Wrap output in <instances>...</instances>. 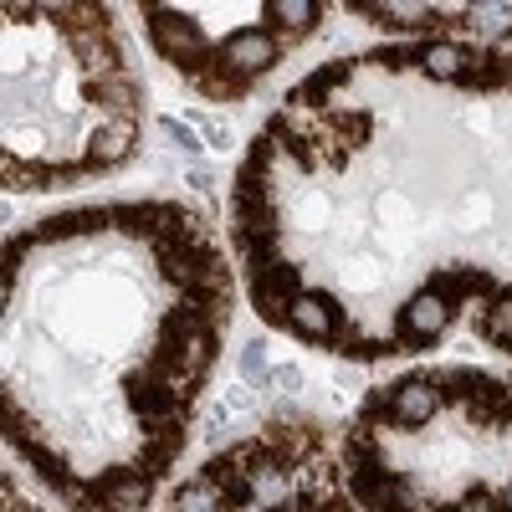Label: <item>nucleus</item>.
Masks as SVG:
<instances>
[{
  "instance_id": "obj_1",
  "label": "nucleus",
  "mask_w": 512,
  "mask_h": 512,
  "mask_svg": "<svg viewBox=\"0 0 512 512\" xmlns=\"http://www.w3.org/2000/svg\"><path fill=\"white\" fill-rule=\"evenodd\" d=\"M144 21H149V41H154V52L175 67L185 82L200 72V67H210L216 62V47L205 41V31L185 16V11H175V6H144Z\"/></svg>"
},
{
  "instance_id": "obj_2",
  "label": "nucleus",
  "mask_w": 512,
  "mask_h": 512,
  "mask_svg": "<svg viewBox=\"0 0 512 512\" xmlns=\"http://www.w3.org/2000/svg\"><path fill=\"white\" fill-rule=\"evenodd\" d=\"M282 57H287V52H282V41H277L272 26H241V31H231V36L221 41V62L236 67V72L251 77V82L267 77Z\"/></svg>"
},
{
  "instance_id": "obj_3",
  "label": "nucleus",
  "mask_w": 512,
  "mask_h": 512,
  "mask_svg": "<svg viewBox=\"0 0 512 512\" xmlns=\"http://www.w3.org/2000/svg\"><path fill=\"white\" fill-rule=\"evenodd\" d=\"M123 405L134 410L144 420V431H154V425H190V400H180L175 390H164V384H149L139 369L123 374Z\"/></svg>"
},
{
  "instance_id": "obj_4",
  "label": "nucleus",
  "mask_w": 512,
  "mask_h": 512,
  "mask_svg": "<svg viewBox=\"0 0 512 512\" xmlns=\"http://www.w3.org/2000/svg\"><path fill=\"white\" fill-rule=\"evenodd\" d=\"M82 487L98 497L103 512H144L154 482L139 477L134 466H108V472H82Z\"/></svg>"
},
{
  "instance_id": "obj_5",
  "label": "nucleus",
  "mask_w": 512,
  "mask_h": 512,
  "mask_svg": "<svg viewBox=\"0 0 512 512\" xmlns=\"http://www.w3.org/2000/svg\"><path fill=\"white\" fill-rule=\"evenodd\" d=\"M446 323H451V303L441 292H431V287H420L410 303L400 308V328H395V344H400V354L405 349H420V344H431V338H441L446 333Z\"/></svg>"
},
{
  "instance_id": "obj_6",
  "label": "nucleus",
  "mask_w": 512,
  "mask_h": 512,
  "mask_svg": "<svg viewBox=\"0 0 512 512\" xmlns=\"http://www.w3.org/2000/svg\"><path fill=\"white\" fill-rule=\"evenodd\" d=\"M262 441L282 456L287 472H297V466H308V461H318V456H323V436H318V425H308V420H292V415L267 420Z\"/></svg>"
},
{
  "instance_id": "obj_7",
  "label": "nucleus",
  "mask_w": 512,
  "mask_h": 512,
  "mask_svg": "<svg viewBox=\"0 0 512 512\" xmlns=\"http://www.w3.org/2000/svg\"><path fill=\"white\" fill-rule=\"evenodd\" d=\"M185 441H190V425H154V431H144V441H139V451H134V472L139 477H149V482H159L169 466L180 461V451H185Z\"/></svg>"
},
{
  "instance_id": "obj_8",
  "label": "nucleus",
  "mask_w": 512,
  "mask_h": 512,
  "mask_svg": "<svg viewBox=\"0 0 512 512\" xmlns=\"http://www.w3.org/2000/svg\"><path fill=\"white\" fill-rule=\"evenodd\" d=\"M466 420L482 425V431H497V425H512V384L497 379V374H482L472 379V395H466Z\"/></svg>"
},
{
  "instance_id": "obj_9",
  "label": "nucleus",
  "mask_w": 512,
  "mask_h": 512,
  "mask_svg": "<svg viewBox=\"0 0 512 512\" xmlns=\"http://www.w3.org/2000/svg\"><path fill=\"white\" fill-rule=\"evenodd\" d=\"M134 139H139V118H108L98 134L88 139V149H82V164L93 169H118L134 159Z\"/></svg>"
},
{
  "instance_id": "obj_10",
  "label": "nucleus",
  "mask_w": 512,
  "mask_h": 512,
  "mask_svg": "<svg viewBox=\"0 0 512 512\" xmlns=\"http://www.w3.org/2000/svg\"><path fill=\"white\" fill-rule=\"evenodd\" d=\"M441 410H446V395L436 390L431 369L395 384V425H425V420H436Z\"/></svg>"
},
{
  "instance_id": "obj_11",
  "label": "nucleus",
  "mask_w": 512,
  "mask_h": 512,
  "mask_svg": "<svg viewBox=\"0 0 512 512\" xmlns=\"http://www.w3.org/2000/svg\"><path fill=\"white\" fill-rule=\"evenodd\" d=\"M287 328L297 338H308V344H333L338 338V303L323 292H303V297H292V318Z\"/></svg>"
},
{
  "instance_id": "obj_12",
  "label": "nucleus",
  "mask_w": 512,
  "mask_h": 512,
  "mask_svg": "<svg viewBox=\"0 0 512 512\" xmlns=\"http://www.w3.org/2000/svg\"><path fill=\"white\" fill-rule=\"evenodd\" d=\"M267 26L277 31V41H282V52H292L303 36H313L318 31V21H323V6L318 0H267Z\"/></svg>"
},
{
  "instance_id": "obj_13",
  "label": "nucleus",
  "mask_w": 512,
  "mask_h": 512,
  "mask_svg": "<svg viewBox=\"0 0 512 512\" xmlns=\"http://www.w3.org/2000/svg\"><path fill=\"white\" fill-rule=\"evenodd\" d=\"M113 226V216H108V205H82V210H62V216H47L36 226V236H41V246H67V241H77V236H103Z\"/></svg>"
},
{
  "instance_id": "obj_14",
  "label": "nucleus",
  "mask_w": 512,
  "mask_h": 512,
  "mask_svg": "<svg viewBox=\"0 0 512 512\" xmlns=\"http://www.w3.org/2000/svg\"><path fill=\"white\" fill-rule=\"evenodd\" d=\"M82 93H88V103L108 108V118H139L144 108V88L134 72H113V77H98V82H82Z\"/></svg>"
},
{
  "instance_id": "obj_15",
  "label": "nucleus",
  "mask_w": 512,
  "mask_h": 512,
  "mask_svg": "<svg viewBox=\"0 0 512 512\" xmlns=\"http://www.w3.org/2000/svg\"><path fill=\"white\" fill-rule=\"evenodd\" d=\"M359 77V62H349V57H338V62H328V67H318V72H308L297 88L287 93V103H292V113H308V108H328V93L338 88V82H354Z\"/></svg>"
},
{
  "instance_id": "obj_16",
  "label": "nucleus",
  "mask_w": 512,
  "mask_h": 512,
  "mask_svg": "<svg viewBox=\"0 0 512 512\" xmlns=\"http://www.w3.org/2000/svg\"><path fill=\"white\" fill-rule=\"evenodd\" d=\"M200 482L221 497V507H251L256 502V487H251V477L241 472V466L226 456V451H216L205 466H200Z\"/></svg>"
},
{
  "instance_id": "obj_17",
  "label": "nucleus",
  "mask_w": 512,
  "mask_h": 512,
  "mask_svg": "<svg viewBox=\"0 0 512 512\" xmlns=\"http://www.w3.org/2000/svg\"><path fill=\"white\" fill-rule=\"evenodd\" d=\"M466 62H472V52L461 47V41L451 36H431V41H420V72L431 77V82H456L466 77Z\"/></svg>"
},
{
  "instance_id": "obj_18",
  "label": "nucleus",
  "mask_w": 512,
  "mask_h": 512,
  "mask_svg": "<svg viewBox=\"0 0 512 512\" xmlns=\"http://www.w3.org/2000/svg\"><path fill=\"white\" fill-rule=\"evenodd\" d=\"M190 88H195L200 98H210V103H241V98L256 88V82L241 77L236 67H226V62H221V47H216V62L200 67V72L190 77Z\"/></svg>"
},
{
  "instance_id": "obj_19",
  "label": "nucleus",
  "mask_w": 512,
  "mask_h": 512,
  "mask_svg": "<svg viewBox=\"0 0 512 512\" xmlns=\"http://www.w3.org/2000/svg\"><path fill=\"white\" fill-rule=\"evenodd\" d=\"M507 82H512V52L487 47V52H472V62H466V77L456 82V88H472V93H502Z\"/></svg>"
},
{
  "instance_id": "obj_20",
  "label": "nucleus",
  "mask_w": 512,
  "mask_h": 512,
  "mask_svg": "<svg viewBox=\"0 0 512 512\" xmlns=\"http://www.w3.org/2000/svg\"><path fill=\"white\" fill-rule=\"evenodd\" d=\"M246 292H251V308L262 313L267 328H287V318H292V297L287 292H277L262 272H246Z\"/></svg>"
},
{
  "instance_id": "obj_21",
  "label": "nucleus",
  "mask_w": 512,
  "mask_h": 512,
  "mask_svg": "<svg viewBox=\"0 0 512 512\" xmlns=\"http://www.w3.org/2000/svg\"><path fill=\"white\" fill-rule=\"evenodd\" d=\"M113 216V231L128 236V241H154V200H118L108 205Z\"/></svg>"
},
{
  "instance_id": "obj_22",
  "label": "nucleus",
  "mask_w": 512,
  "mask_h": 512,
  "mask_svg": "<svg viewBox=\"0 0 512 512\" xmlns=\"http://www.w3.org/2000/svg\"><path fill=\"white\" fill-rule=\"evenodd\" d=\"M344 466L349 472H374V466H390V456H384L379 436L369 431V425H354V431L344 436Z\"/></svg>"
},
{
  "instance_id": "obj_23",
  "label": "nucleus",
  "mask_w": 512,
  "mask_h": 512,
  "mask_svg": "<svg viewBox=\"0 0 512 512\" xmlns=\"http://www.w3.org/2000/svg\"><path fill=\"white\" fill-rule=\"evenodd\" d=\"M0 175H6L11 190H52V164H36V159L6 154L0 159Z\"/></svg>"
},
{
  "instance_id": "obj_24",
  "label": "nucleus",
  "mask_w": 512,
  "mask_h": 512,
  "mask_svg": "<svg viewBox=\"0 0 512 512\" xmlns=\"http://www.w3.org/2000/svg\"><path fill=\"white\" fill-rule=\"evenodd\" d=\"M216 349H221V328H200L190 344H185V369H190L195 384H205L210 364H216Z\"/></svg>"
},
{
  "instance_id": "obj_25",
  "label": "nucleus",
  "mask_w": 512,
  "mask_h": 512,
  "mask_svg": "<svg viewBox=\"0 0 512 512\" xmlns=\"http://www.w3.org/2000/svg\"><path fill=\"white\" fill-rule=\"evenodd\" d=\"M482 338H487V344H497V349H512V287H502V292H497V303L487 308V318H482Z\"/></svg>"
},
{
  "instance_id": "obj_26",
  "label": "nucleus",
  "mask_w": 512,
  "mask_h": 512,
  "mask_svg": "<svg viewBox=\"0 0 512 512\" xmlns=\"http://www.w3.org/2000/svg\"><path fill=\"white\" fill-rule=\"evenodd\" d=\"M338 354H344V359H384V354H400V344H395V338H359V333H344V338H338Z\"/></svg>"
},
{
  "instance_id": "obj_27",
  "label": "nucleus",
  "mask_w": 512,
  "mask_h": 512,
  "mask_svg": "<svg viewBox=\"0 0 512 512\" xmlns=\"http://www.w3.org/2000/svg\"><path fill=\"white\" fill-rule=\"evenodd\" d=\"M175 512H221V497L195 477V482L175 487Z\"/></svg>"
},
{
  "instance_id": "obj_28",
  "label": "nucleus",
  "mask_w": 512,
  "mask_h": 512,
  "mask_svg": "<svg viewBox=\"0 0 512 512\" xmlns=\"http://www.w3.org/2000/svg\"><path fill=\"white\" fill-rule=\"evenodd\" d=\"M364 62H374V67H384V72L420 67V41H405V47H379V52H369Z\"/></svg>"
},
{
  "instance_id": "obj_29",
  "label": "nucleus",
  "mask_w": 512,
  "mask_h": 512,
  "mask_svg": "<svg viewBox=\"0 0 512 512\" xmlns=\"http://www.w3.org/2000/svg\"><path fill=\"white\" fill-rule=\"evenodd\" d=\"M384 420H395V384H390V390H369L364 405H359V425L374 431V425H384Z\"/></svg>"
},
{
  "instance_id": "obj_30",
  "label": "nucleus",
  "mask_w": 512,
  "mask_h": 512,
  "mask_svg": "<svg viewBox=\"0 0 512 512\" xmlns=\"http://www.w3.org/2000/svg\"><path fill=\"white\" fill-rule=\"evenodd\" d=\"M277 159H282V144H277L272 134H256L241 164H251V169H262V175H272V169H277Z\"/></svg>"
},
{
  "instance_id": "obj_31",
  "label": "nucleus",
  "mask_w": 512,
  "mask_h": 512,
  "mask_svg": "<svg viewBox=\"0 0 512 512\" xmlns=\"http://www.w3.org/2000/svg\"><path fill=\"white\" fill-rule=\"evenodd\" d=\"M267 374H272V369H267L262 344H246V349H241V379H246V384H267Z\"/></svg>"
},
{
  "instance_id": "obj_32",
  "label": "nucleus",
  "mask_w": 512,
  "mask_h": 512,
  "mask_svg": "<svg viewBox=\"0 0 512 512\" xmlns=\"http://www.w3.org/2000/svg\"><path fill=\"white\" fill-rule=\"evenodd\" d=\"M159 134H169L185 154H200V149H205V144L195 139V128H190V123H180V118H159Z\"/></svg>"
},
{
  "instance_id": "obj_33",
  "label": "nucleus",
  "mask_w": 512,
  "mask_h": 512,
  "mask_svg": "<svg viewBox=\"0 0 512 512\" xmlns=\"http://www.w3.org/2000/svg\"><path fill=\"white\" fill-rule=\"evenodd\" d=\"M231 415H251L256 410V395H251V384H236V390H226V400H221Z\"/></svg>"
},
{
  "instance_id": "obj_34",
  "label": "nucleus",
  "mask_w": 512,
  "mask_h": 512,
  "mask_svg": "<svg viewBox=\"0 0 512 512\" xmlns=\"http://www.w3.org/2000/svg\"><path fill=\"white\" fill-rule=\"evenodd\" d=\"M267 384H277V390H303V369H297V364H277L267 374Z\"/></svg>"
},
{
  "instance_id": "obj_35",
  "label": "nucleus",
  "mask_w": 512,
  "mask_h": 512,
  "mask_svg": "<svg viewBox=\"0 0 512 512\" xmlns=\"http://www.w3.org/2000/svg\"><path fill=\"white\" fill-rule=\"evenodd\" d=\"M205 139H210V149H226L231 144V134H226L221 123H205Z\"/></svg>"
},
{
  "instance_id": "obj_36",
  "label": "nucleus",
  "mask_w": 512,
  "mask_h": 512,
  "mask_svg": "<svg viewBox=\"0 0 512 512\" xmlns=\"http://www.w3.org/2000/svg\"><path fill=\"white\" fill-rule=\"evenodd\" d=\"M190 185H195V190H210L216 180H210V169H190Z\"/></svg>"
},
{
  "instance_id": "obj_37",
  "label": "nucleus",
  "mask_w": 512,
  "mask_h": 512,
  "mask_svg": "<svg viewBox=\"0 0 512 512\" xmlns=\"http://www.w3.org/2000/svg\"><path fill=\"white\" fill-rule=\"evenodd\" d=\"M420 512H466L461 502H431V507H420Z\"/></svg>"
},
{
  "instance_id": "obj_38",
  "label": "nucleus",
  "mask_w": 512,
  "mask_h": 512,
  "mask_svg": "<svg viewBox=\"0 0 512 512\" xmlns=\"http://www.w3.org/2000/svg\"><path fill=\"white\" fill-rule=\"evenodd\" d=\"M497 507H502V512H512V482H507V487L497 492Z\"/></svg>"
},
{
  "instance_id": "obj_39",
  "label": "nucleus",
  "mask_w": 512,
  "mask_h": 512,
  "mask_svg": "<svg viewBox=\"0 0 512 512\" xmlns=\"http://www.w3.org/2000/svg\"><path fill=\"white\" fill-rule=\"evenodd\" d=\"M507 41H512V31H507Z\"/></svg>"
},
{
  "instance_id": "obj_40",
  "label": "nucleus",
  "mask_w": 512,
  "mask_h": 512,
  "mask_svg": "<svg viewBox=\"0 0 512 512\" xmlns=\"http://www.w3.org/2000/svg\"><path fill=\"white\" fill-rule=\"evenodd\" d=\"M221 512H226V507H221Z\"/></svg>"
},
{
  "instance_id": "obj_41",
  "label": "nucleus",
  "mask_w": 512,
  "mask_h": 512,
  "mask_svg": "<svg viewBox=\"0 0 512 512\" xmlns=\"http://www.w3.org/2000/svg\"><path fill=\"white\" fill-rule=\"evenodd\" d=\"M507 384H512V379H507Z\"/></svg>"
},
{
  "instance_id": "obj_42",
  "label": "nucleus",
  "mask_w": 512,
  "mask_h": 512,
  "mask_svg": "<svg viewBox=\"0 0 512 512\" xmlns=\"http://www.w3.org/2000/svg\"><path fill=\"white\" fill-rule=\"evenodd\" d=\"M507 354H512V349H507Z\"/></svg>"
}]
</instances>
